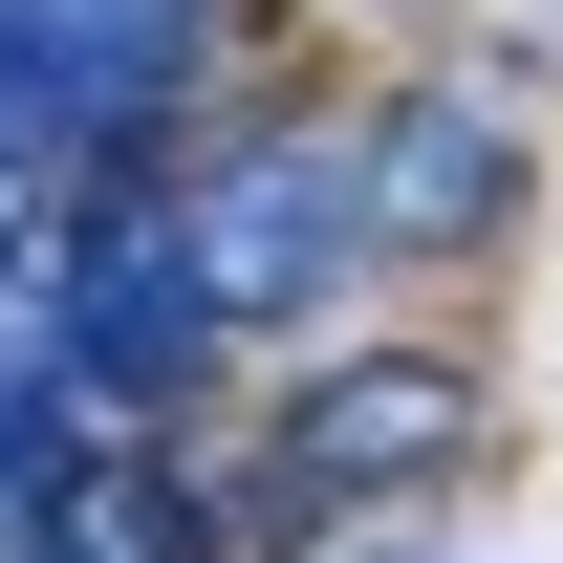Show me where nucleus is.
<instances>
[{"label":"nucleus","mask_w":563,"mask_h":563,"mask_svg":"<svg viewBox=\"0 0 563 563\" xmlns=\"http://www.w3.org/2000/svg\"><path fill=\"white\" fill-rule=\"evenodd\" d=\"M433 455H477V368H455V347H347V368H303V390H282L239 520H347V498L433 477Z\"/></svg>","instance_id":"nucleus-3"},{"label":"nucleus","mask_w":563,"mask_h":563,"mask_svg":"<svg viewBox=\"0 0 563 563\" xmlns=\"http://www.w3.org/2000/svg\"><path fill=\"white\" fill-rule=\"evenodd\" d=\"M0 563H131V520H109V498H44V520H22Z\"/></svg>","instance_id":"nucleus-5"},{"label":"nucleus","mask_w":563,"mask_h":563,"mask_svg":"<svg viewBox=\"0 0 563 563\" xmlns=\"http://www.w3.org/2000/svg\"><path fill=\"white\" fill-rule=\"evenodd\" d=\"M196 66H217V0H0V152H44V174L152 152Z\"/></svg>","instance_id":"nucleus-1"},{"label":"nucleus","mask_w":563,"mask_h":563,"mask_svg":"<svg viewBox=\"0 0 563 563\" xmlns=\"http://www.w3.org/2000/svg\"><path fill=\"white\" fill-rule=\"evenodd\" d=\"M152 196H174V261H196V303H217V325L325 303V261L368 239L325 131H217V152H152Z\"/></svg>","instance_id":"nucleus-2"},{"label":"nucleus","mask_w":563,"mask_h":563,"mask_svg":"<svg viewBox=\"0 0 563 563\" xmlns=\"http://www.w3.org/2000/svg\"><path fill=\"white\" fill-rule=\"evenodd\" d=\"M347 217H368V239H498V217H520V131L455 109V87H433V109H368Z\"/></svg>","instance_id":"nucleus-4"}]
</instances>
